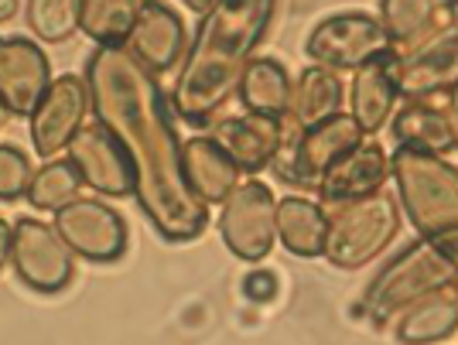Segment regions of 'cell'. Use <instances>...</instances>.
<instances>
[{"mask_svg":"<svg viewBox=\"0 0 458 345\" xmlns=\"http://www.w3.org/2000/svg\"><path fill=\"white\" fill-rule=\"evenodd\" d=\"M86 89L96 123H103L134 164V195L151 226L168 243H189L209 226V206L199 202L182 174V140L172 103L127 48H96L86 62Z\"/></svg>","mask_w":458,"mask_h":345,"instance_id":"obj_1","label":"cell"},{"mask_svg":"<svg viewBox=\"0 0 458 345\" xmlns=\"http://www.w3.org/2000/svg\"><path fill=\"white\" fill-rule=\"evenodd\" d=\"M274 14L277 0H216L209 14L199 21L195 45L172 93L174 114L189 127H209L216 114L236 97V86Z\"/></svg>","mask_w":458,"mask_h":345,"instance_id":"obj_2","label":"cell"},{"mask_svg":"<svg viewBox=\"0 0 458 345\" xmlns=\"http://www.w3.org/2000/svg\"><path fill=\"white\" fill-rule=\"evenodd\" d=\"M458 281V264L435 243V240H418L403 249L394 264L377 273V281L366 288L363 311L369 322L386 325L401 311L418 305L420 298L435 294L441 288H452Z\"/></svg>","mask_w":458,"mask_h":345,"instance_id":"obj_3","label":"cell"},{"mask_svg":"<svg viewBox=\"0 0 458 345\" xmlns=\"http://www.w3.org/2000/svg\"><path fill=\"white\" fill-rule=\"evenodd\" d=\"M328 219L325 257L332 267L356 270L377 260L394 243L401 226V206L390 192H369L363 198L322 206Z\"/></svg>","mask_w":458,"mask_h":345,"instance_id":"obj_4","label":"cell"},{"mask_svg":"<svg viewBox=\"0 0 458 345\" xmlns=\"http://www.w3.org/2000/svg\"><path fill=\"white\" fill-rule=\"evenodd\" d=\"M363 140L366 134L349 114L328 116L301 134L284 130V144H281L270 168L281 181L294 185V189H322L325 174Z\"/></svg>","mask_w":458,"mask_h":345,"instance_id":"obj_5","label":"cell"},{"mask_svg":"<svg viewBox=\"0 0 458 345\" xmlns=\"http://www.w3.org/2000/svg\"><path fill=\"white\" fill-rule=\"evenodd\" d=\"M308 58L328 72H360L373 58L394 52L383 21L369 18L363 11H343L322 18L305 41Z\"/></svg>","mask_w":458,"mask_h":345,"instance_id":"obj_6","label":"cell"},{"mask_svg":"<svg viewBox=\"0 0 458 345\" xmlns=\"http://www.w3.org/2000/svg\"><path fill=\"white\" fill-rule=\"evenodd\" d=\"M219 236L233 257L257 264L277 240V198L264 181H240L223 202Z\"/></svg>","mask_w":458,"mask_h":345,"instance_id":"obj_7","label":"cell"},{"mask_svg":"<svg viewBox=\"0 0 458 345\" xmlns=\"http://www.w3.org/2000/svg\"><path fill=\"white\" fill-rule=\"evenodd\" d=\"M76 253L65 247V240L55 232V226L38 223L24 215L14 223V243H11V264L24 288L38 294H58L72 281Z\"/></svg>","mask_w":458,"mask_h":345,"instance_id":"obj_8","label":"cell"},{"mask_svg":"<svg viewBox=\"0 0 458 345\" xmlns=\"http://www.w3.org/2000/svg\"><path fill=\"white\" fill-rule=\"evenodd\" d=\"M55 232L65 247L89 264H114L127 249V223L116 209L96 198H76L55 212Z\"/></svg>","mask_w":458,"mask_h":345,"instance_id":"obj_9","label":"cell"},{"mask_svg":"<svg viewBox=\"0 0 458 345\" xmlns=\"http://www.w3.org/2000/svg\"><path fill=\"white\" fill-rule=\"evenodd\" d=\"M401 58V99L428 103L458 89V24H445Z\"/></svg>","mask_w":458,"mask_h":345,"instance_id":"obj_10","label":"cell"},{"mask_svg":"<svg viewBox=\"0 0 458 345\" xmlns=\"http://www.w3.org/2000/svg\"><path fill=\"white\" fill-rule=\"evenodd\" d=\"M65 151L82 185H89L93 192L110 195V198H123L134 192V164L103 123L82 127Z\"/></svg>","mask_w":458,"mask_h":345,"instance_id":"obj_11","label":"cell"},{"mask_svg":"<svg viewBox=\"0 0 458 345\" xmlns=\"http://www.w3.org/2000/svg\"><path fill=\"white\" fill-rule=\"evenodd\" d=\"M52 86V65L31 38L0 41V110L11 116H31Z\"/></svg>","mask_w":458,"mask_h":345,"instance_id":"obj_12","label":"cell"},{"mask_svg":"<svg viewBox=\"0 0 458 345\" xmlns=\"http://www.w3.org/2000/svg\"><path fill=\"white\" fill-rule=\"evenodd\" d=\"M89 110V89L82 76H58L52 79L48 93L31 114V144L41 157L62 154L72 137L82 130V120Z\"/></svg>","mask_w":458,"mask_h":345,"instance_id":"obj_13","label":"cell"},{"mask_svg":"<svg viewBox=\"0 0 458 345\" xmlns=\"http://www.w3.org/2000/svg\"><path fill=\"white\" fill-rule=\"evenodd\" d=\"M123 48L151 76H161V72L174 69V62L185 55V24L165 0H140L134 31Z\"/></svg>","mask_w":458,"mask_h":345,"instance_id":"obj_14","label":"cell"},{"mask_svg":"<svg viewBox=\"0 0 458 345\" xmlns=\"http://www.w3.org/2000/svg\"><path fill=\"white\" fill-rule=\"evenodd\" d=\"M349 106H352V120L360 123L363 134H380L383 127L394 120V103L401 99V58L397 52L373 58L369 65H363L352 89H349Z\"/></svg>","mask_w":458,"mask_h":345,"instance_id":"obj_15","label":"cell"},{"mask_svg":"<svg viewBox=\"0 0 458 345\" xmlns=\"http://www.w3.org/2000/svg\"><path fill=\"white\" fill-rule=\"evenodd\" d=\"M212 137L226 147L233 164L247 174H260L274 164V157L284 144V120L270 116H226L212 127Z\"/></svg>","mask_w":458,"mask_h":345,"instance_id":"obj_16","label":"cell"},{"mask_svg":"<svg viewBox=\"0 0 458 345\" xmlns=\"http://www.w3.org/2000/svg\"><path fill=\"white\" fill-rule=\"evenodd\" d=\"M182 174L199 202H226L240 185V168L216 137H189L182 144Z\"/></svg>","mask_w":458,"mask_h":345,"instance_id":"obj_17","label":"cell"},{"mask_svg":"<svg viewBox=\"0 0 458 345\" xmlns=\"http://www.w3.org/2000/svg\"><path fill=\"white\" fill-rule=\"evenodd\" d=\"M390 178V154L380 144H360L345 154L343 161L325 174L322 181V206L332 202H349V198H363L369 192H380L383 181Z\"/></svg>","mask_w":458,"mask_h":345,"instance_id":"obj_18","label":"cell"},{"mask_svg":"<svg viewBox=\"0 0 458 345\" xmlns=\"http://www.w3.org/2000/svg\"><path fill=\"white\" fill-rule=\"evenodd\" d=\"M394 144L397 151H418V154H452L458 144L455 127L448 110L435 103H407L403 110L394 114Z\"/></svg>","mask_w":458,"mask_h":345,"instance_id":"obj_19","label":"cell"},{"mask_svg":"<svg viewBox=\"0 0 458 345\" xmlns=\"http://www.w3.org/2000/svg\"><path fill=\"white\" fill-rule=\"evenodd\" d=\"M343 97H345V86L343 79L328 69H318L311 65L305 69L298 82H294V93H291V110L284 116V130H294L301 134L308 127L322 123L328 116H339L343 114Z\"/></svg>","mask_w":458,"mask_h":345,"instance_id":"obj_20","label":"cell"},{"mask_svg":"<svg viewBox=\"0 0 458 345\" xmlns=\"http://www.w3.org/2000/svg\"><path fill=\"white\" fill-rule=\"evenodd\" d=\"M291 93H294V82L277 58H253L236 86V99L243 103V110L253 116H270V120H284L291 110Z\"/></svg>","mask_w":458,"mask_h":345,"instance_id":"obj_21","label":"cell"},{"mask_svg":"<svg viewBox=\"0 0 458 345\" xmlns=\"http://www.w3.org/2000/svg\"><path fill=\"white\" fill-rule=\"evenodd\" d=\"M458 328V288H441L428 298H420L418 305L403 311L397 322V342L401 345H431L448 339Z\"/></svg>","mask_w":458,"mask_h":345,"instance_id":"obj_22","label":"cell"},{"mask_svg":"<svg viewBox=\"0 0 458 345\" xmlns=\"http://www.w3.org/2000/svg\"><path fill=\"white\" fill-rule=\"evenodd\" d=\"M325 236H328V219L318 202L301 195H287L277 202V240L294 257L305 260L325 257Z\"/></svg>","mask_w":458,"mask_h":345,"instance_id":"obj_23","label":"cell"},{"mask_svg":"<svg viewBox=\"0 0 458 345\" xmlns=\"http://www.w3.org/2000/svg\"><path fill=\"white\" fill-rule=\"evenodd\" d=\"M383 28L394 41V52L403 55L418 48L428 35L438 31V21L445 18L441 0H380Z\"/></svg>","mask_w":458,"mask_h":345,"instance_id":"obj_24","label":"cell"},{"mask_svg":"<svg viewBox=\"0 0 458 345\" xmlns=\"http://www.w3.org/2000/svg\"><path fill=\"white\" fill-rule=\"evenodd\" d=\"M140 0H79V28L96 48H123Z\"/></svg>","mask_w":458,"mask_h":345,"instance_id":"obj_25","label":"cell"},{"mask_svg":"<svg viewBox=\"0 0 458 345\" xmlns=\"http://www.w3.org/2000/svg\"><path fill=\"white\" fill-rule=\"evenodd\" d=\"M79 189H82V178L72 168V161H48L35 178H31V189H28V202L35 209H48L58 212L65 209L69 202L79 198Z\"/></svg>","mask_w":458,"mask_h":345,"instance_id":"obj_26","label":"cell"},{"mask_svg":"<svg viewBox=\"0 0 458 345\" xmlns=\"http://www.w3.org/2000/svg\"><path fill=\"white\" fill-rule=\"evenodd\" d=\"M28 24L41 41H69L79 31V0H28Z\"/></svg>","mask_w":458,"mask_h":345,"instance_id":"obj_27","label":"cell"},{"mask_svg":"<svg viewBox=\"0 0 458 345\" xmlns=\"http://www.w3.org/2000/svg\"><path fill=\"white\" fill-rule=\"evenodd\" d=\"M31 157L14 147V144H0V202H14L31 189Z\"/></svg>","mask_w":458,"mask_h":345,"instance_id":"obj_28","label":"cell"},{"mask_svg":"<svg viewBox=\"0 0 458 345\" xmlns=\"http://www.w3.org/2000/svg\"><path fill=\"white\" fill-rule=\"evenodd\" d=\"M243 290H247V298L253 301H270L274 294H277V273L274 270H250L247 281H243Z\"/></svg>","mask_w":458,"mask_h":345,"instance_id":"obj_29","label":"cell"},{"mask_svg":"<svg viewBox=\"0 0 458 345\" xmlns=\"http://www.w3.org/2000/svg\"><path fill=\"white\" fill-rule=\"evenodd\" d=\"M11 243H14V226L7 219H0V270L11 260Z\"/></svg>","mask_w":458,"mask_h":345,"instance_id":"obj_30","label":"cell"},{"mask_svg":"<svg viewBox=\"0 0 458 345\" xmlns=\"http://www.w3.org/2000/svg\"><path fill=\"white\" fill-rule=\"evenodd\" d=\"M14 14H18V0H0V24L14 21Z\"/></svg>","mask_w":458,"mask_h":345,"instance_id":"obj_31","label":"cell"},{"mask_svg":"<svg viewBox=\"0 0 458 345\" xmlns=\"http://www.w3.org/2000/svg\"><path fill=\"white\" fill-rule=\"evenodd\" d=\"M182 4H185L189 11H195V14H202V18H206V14L212 11V4H216V0H182Z\"/></svg>","mask_w":458,"mask_h":345,"instance_id":"obj_32","label":"cell"},{"mask_svg":"<svg viewBox=\"0 0 458 345\" xmlns=\"http://www.w3.org/2000/svg\"><path fill=\"white\" fill-rule=\"evenodd\" d=\"M441 7H445V18L458 24V0H441Z\"/></svg>","mask_w":458,"mask_h":345,"instance_id":"obj_33","label":"cell"},{"mask_svg":"<svg viewBox=\"0 0 458 345\" xmlns=\"http://www.w3.org/2000/svg\"><path fill=\"white\" fill-rule=\"evenodd\" d=\"M448 116H452V127H455V137H458V89L452 93V110H448Z\"/></svg>","mask_w":458,"mask_h":345,"instance_id":"obj_34","label":"cell"},{"mask_svg":"<svg viewBox=\"0 0 458 345\" xmlns=\"http://www.w3.org/2000/svg\"><path fill=\"white\" fill-rule=\"evenodd\" d=\"M455 288H458V281H455Z\"/></svg>","mask_w":458,"mask_h":345,"instance_id":"obj_35","label":"cell"}]
</instances>
